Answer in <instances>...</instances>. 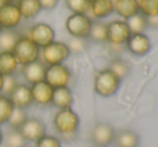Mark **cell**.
<instances>
[{"instance_id":"cell-26","label":"cell","mask_w":158,"mask_h":147,"mask_svg":"<svg viewBox=\"0 0 158 147\" xmlns=\"http://www.w3.org/2000/svg\"><path fill=\"white\" fill-rule=\"evenodd\" d=\"M108 68L110 70H112L115 75L118 76L121 79H124L125 77L129 75L130 73V65L127 61L123 59H119V57H115L112 61L110 62Z\"/></svg>"},{"instance_id":"cell-34","label":"cell","mask_w":158,"mask_h":147,"mask_svg":"<svg viewBox=\"0 0 158 147\" xmlns=\"http://www.w3.org/2000/svg\"><path fill=\"white\" fill-rule=\"evenodd\" d=\"M40 3H41L42 10L50 11L55 9L59 3V0H39Z\"/></svg>"},{"instance_id":"cell-23","label":"cell","mask_w":158,"mask_h":147,"mask_svg":"<svg viewBox=\"0 0 158 147\" xmlns=\"http://www.w3.org/2000/svg\"><path fill=\"white\" fill-rule=\"evenodd\" d=\"M87 39L93 42H96V43L106 42V24L99 21V20L93 21Z\"/></svg>"},{"instance_id":"cell-6","label":"cell","mask_w":158,"mask_h":147,"mask_svg":"<svg viewBox=\"0 0 158 147\" xmlns=\"http://www.w3.org/2000/svg\"><path fill=\"white\" fill-rule=\"evenodd\" d=\"M27 36L41 49L54 41L55 30L50 24L40 22L30 26Z\"/></svg>"},{"instance_id":"cell-31","label":"cell","mask_w":158,"mask_h":147,"mask_svg":"<svg viewBox=\"0 0 158 147\" xmlns=\"http://www.w3.org/2000/svg\"><path fill=\"white\" fill-rule=\"evenodd\" d=\"M87 38H77V37H71L69 39L68 46L69 50L71 53H82L87 49L88 46V41Z\"/></svg>"},{"instance_id":"cell-22","label":"cell","mask_w":158,"mask_h":147,"mask_svg":"<svg viewBox=\"0 0 158 147\" xmlns=\"http://www.w3.org/2000/svg\"><path fill=\"white\" fill-rule=\"evenodd\" d=\"M19 37L21 34L16 29L3 28L0 33V51H12Z\"/></svg>"},{"instance_id":"cell-11","label":"cell","mask_w":158,"mask_h":147,"mask_svg":"<svg viewBox=\"0 0 158 147\" xmlns=\"http://www.w3.org/2000/svg\"><path fill=\"white\" fill-rule=\"evenodd\" d=\"M130 30L125 21H112L106 24V42L112 44H125L130 36Z\"/></svg>"},{"instance_id":"cell-36","label":"cell","mask_w":158,"mask_h":147,"mask_svg":"<svg viewBox=\"0 0 158 147\" xmlns=\"http://www.w3.org/2000/svg\"><path fill=\"white\" fill-rule=\"evenodd\" d=\"M2 86H3V76L0 74V93L2 91Z\"/></svg>"},{"instance_id":"cell-24","label":"cell","mask_w":158,"mask_h":147,"mask_svg":"<svg viewBox=\"0 0 158 147\" xmlns=\"http://www.w3.org/2000/svg\"><path fill=\"white\" fill-rule=\"evenodd\" d=\"M6 147H25L26 141L19 129H9L3 135V142Z\"/></svg>"},{"instance_id":"cell-40","label":"cell","mask_w":158,"mask_h":147,"mask_svg":"<svg viewBox=\"0 0 158 147\" xmlns=\"http://www.w3.org/2000/svg\"><path fill=\"white\" fill-rule=\"evenodd\" d=\"M16 1H17V0H15V2H16Z\"/></svg>"},{"instance_id":"cell-19","label":"cell","mask_w":158,"mask_h":147,"mask_svg":"<svg viewBox=\"0 0 158 147\" xmlns=\"http://www.w3.org/2000/svg\"><path fill=\"white\" fill-rule=\"evenodd\" d=\"M114 12L123 19H129L139 12L137 0H114L113 1Z\"/></svg>"},{"instance_id":"cell-13","label":"cell","mask_w":158,"mask_h":147,"mask_svg":"<svg viewBox=\"0 0 158 147\" xmlns=\"http://www.w3.org/2000/svg\"><path fill=\"white\" fill-rule=\"evenodd\" d=\"M32 96V103L39 106H48L51 105L53 97L54 88L51 87L45 80L35 82L30 86Z\"/></svg>"},{"instance_id":"cell-32","label":"cell","mask_w":158,"mask_h":147,"mask_svg":"<svg viewBox=\"0 0 158 147\" xmlns=\"http://www.w3.org/2000/svg\"><path fill=\"white\" fill-rule=\"evenodd\" d=\"M35 147H61V143L57 137L44 134L35 142Z\"/></svg>"},{"instance_id":"cell-14","label":"cell","mask_w":158,"mask_h":147,"mask_svg":"<svg viewBox=\"0 0 158 147\" xmlns=\"http://www.w3.org/2000/svg\"><path fill=\"white\" fill-rule=\"evenodd\" d=\"M13 106L16 108L26 109L32 104V96L30 86L26 83H17L14 90L9 95Z\"/></svg>"},{"instance_id":"cell-35","label":"cell","mask_w":158,"mask_h":147,"mask_svg":"<svg viewBox=\"0 0 158 147\" xmlns=\"http://www.w3.org/2000/svg\"><path fill=\"white\" fill-rule=\"evenodd\" d=\"M148 21V27H158V15L146 17Z\"/></svg>"},{"instance_id":"cell-10","label":"cell","mask_w":158,"mask_h":147,"mask_svg":"<svg viewBox=\"0 0 158 147\" xmlns=\"http://www.w3.org/2000/svg\"><path fill=\"white\" fill-rule=\"evenodd\" d=\"M19 130L26 141L35 143L40 137L45 134L46 127L45 123L39 118L28 117Z\"/></svg>"},{"instance_id":"cell-4","label":"cell","mask_w":158,"mask_h":147,"mask_svg":"<svg viewBox=\"0 0 158 147\" xmlns=\"http://www.w3.org/2000/svg\"><path fill=\"white\" fill-rule=\"evenodd\" d=\"M70 54L71 52L67 43L54 40L44 48H41L39 60H41L46 66L56 65L63 64L70 56Z\"/></svg>"},{"instance_id":"cell-33","label":"cell","mask_w":158,"mask_h":147,"mask_svg":"<svg viewBox=\"0 0 158 147\" xmlns=\"http://www.w3.org/2000/svg\"><path fill=\"white\" fill-rule=\"evenodd\" d=\"M19 82L16 81L15 77L13 75H8V76H3V86H2V91H1V94L3 95H9L11 94L14 88L16 87V84Z\"/></svg>"},{"instance_id":"cell-25","label":"cell","mask_w":158,"mask_h":147,"mask_svg":"<svg viewBox=\"0 0 158 147\" xmlns=\"http://www.w3.org/2000/svg\"><path fill=\"white\" fill-rule=\"evenodd\" d=\"M125 22L128 25V28L131 34H139V33H144V30L148 28V21L146 16L138 12L137 14L132 15L129 19L125 20Z\"/></svg>"},{"instance_id":"cell-15","label":"cell","mask_w":158,"mask_h":147,"mask_svg":"<svg viewBox=\"0 0 158 147\" xmlns=\"http://www.w3.org/2000/svg\"><path fill=\"white\" fill-rule=\"evenodd\" d=\"M45 70L46 65L41 60H37V61L22 66V74H23L27 83H29L30 86L35 83V82L44 80Z\"/></svg>"},{"instance_id":"cell-1","label":"cell","mask_w":158,"mask_h":147,"mask_svg":"<svg viewBox=\"0 0 158 147\" xmlns=\"http://www.w3.org/2000/svg\"><path fill=\"white\" fill-rule=\"evenodd\" d=\"M53 126L61 139L69 141L75 139L80 126V118L72 108L58 109L53 118Z\"/></svg>"},{"instance_id":"cell-12","label":"cell","mask_w":158,"mask_h":147,"mask_svg":"<svg viewBox=\"0 0 158 147\" xmlns=\"http://www.w3.org/2000/svg\"><path fill=\"white\" fill-rule=\"evenodd\" d=\"M125 47L131 54L137 55V56H143L148 54L152 49V42L144 33L130 34L125 43Z\"/></svg>"},{"instance_id":"cell-16","label":"cell","mask_w":158,"mask_h":147,"mask_svg":"<svg viewBox=\"0 0 158 147\" xmlns=\"http://www.w3.org/2000/svg\"><path fill=\"white\" fill-rule=\"evenodd\" d=\"M73 102H74L73 93L68 86L54 89L51 105L58 109H64V108H70Z\"/></svg>"},{"instance_id":"cell-29","label":"cell","mask_w":158,"mask_h":147,"mask_svg":"<svg viewBox=\"0 0 158 147\" xmlns=\"http://www.w3.org/2000/svg\"><path fill=\"white\" fill-rule=\"evenodd\" d=\"M27 118H28V116L25 109L14 107V109H13L10 118H9V120L6 121V123H8L10 129H19L22 127V124L26 121Z\"/></svg>"},{"instance_id":"cell-39","label":"cell","mask_w":158,"mask_h":147,"mask_svg":"<svg viewBox=\"0 0 158 147\" xmlns=\"http://www.w3.org/2000/svg\"><path fill=\"white\" fill-rule=\"evenodd\" d=\"M2 30H3V27H2L1 23H0V33H1V32H2Z\"/></svg>"},{"instance_id":"cell-21","label":"cell","mask_w":158,"mask_h":147,"mask_svg":"<svg viewBox=\"0 0 158 147\" xmlns=\"http://www.w3.org/2000/svg\"><path fill=\"white\" fill-rule=\"evenodd\" d=\"M19 63L12 51H0V74L2 76L13 75Z\"/></svg>"},{"instance_id":"cell-28","label":"cell","mask_w":158,"mask_h":147,"mask_svg":"<svg viewBox=\"0 0 158 147\" xmlns=\"http://www.w3.org/2000/svg\"><path fill=\"white\" fill-rule=\"evenodd\" d=\"M138 9L144 16L158 15V0H137Z\"/></svg>"},{"instance_id":"cell-5","label":"cell","mask_w":158,"mask_h":147,"mask_svg":"<svg viewBox=\"0 0 158 147\" xmlns=\"http://www.w3.org/2000/svg\"><path fill=\"white\" fill-rule=\"evenodd\" d=\"M93 20L88 14L71 13L64 22V26L71 37L87 38L92 27Z\"/></svg>"},{"instance_id":"cell-3","label":"cell","mask_w":158,"mask_h":147,"mask_svg":"<svg viewBox=\"0 0 158 147\" xmlns=\"http://www.w3.org/2000/svg\"><path fill=\"white\" fill-rule=\"evenodd\" d=\"M41 49L30 39L27 35H21L15 43L12 52L16 59L19 65H26L39 60Z\"/></svg>"},{"instance_id":"cell-17","label":"cell","mask_w":158,"mask_h":147,"mask_svg":"<svg viewBox=\"0 0 158 147\" xmlns=\"http://www.w3.org/2000/svg\"><path fill=\"white\" fill-rule=\"evenodd\" d=\"M139 143V134L131 129H122L115 132L113 140V144L116 147H138Z\"/></svg>"},{"instance_id":"cell-20","label":"cell","mask_w":158,"mask_h":147,"mask_svg":"<svg viewBox=\"0 0 158 147\" xmlns=\"http://www.w3.org/2000/svg\"><path fill=\"white\" fill-rule=\"evenodd\" d=\"M16 4L21 15L25 20L35 19L42 11V7L39 0H17Z\"/></svg>"},{"instance_id":"cell-7","label":"cell","mask_w":158,"mask_h":147,"mask_svg":"<svg viewBox=\"0 0 158 147\" xmlns=\"http://www.w3.org/2000/svg\"><path fill=\"white\" fill-rule=\"evenodd\" d=\"M71 79V72L68 67L63 64L46 66L44 80L53 88L67 87Z\"/></svg>"},{"instance_id":"cell-27","label":"cell","mask_w":158,"mask_h":147,"mask_svg":"<svg viewBox=\"0 0 158 147\" xmlns=\"http://www.w3.org/2000/svg\"><path fill=\"white\" fill-rule=\"evenodd\" d=\"M13 109H14V106H13L10 97L0 93V126L6 123Z\"/></svg>"},{"instance_id":"cell-8","label":"cell","mask_w":158,"mask_h":147,"mask_svg":"<svg viewBox=\"0 0 158 147\" xmlns=\"http://www.w3.org/2000/svg\"><path fill=\"white\" fill-rule=\"evenodd\" d=\"M115 130L111 124L106 122H97L92 129L90 140L94 146L108 147L113 143Z\"/></svg>"},{"instance_id":"cell-18","label":"cell","mask_w":158,"mask_h":147,"mask_svg":"<svg viewBox=\"0 0 158 147\" xmlns=\"http://www.w3.org/2000/svg\"><path fill=\"white\" fill-rule=\"evenodd\" d=\"M114 12L113 0H92L89 12L96 20L106 19Z\"/></svg>"},{"instance_id":"cell-41","label":"cell","mask_w":158,"mask_h":147,"mask_svg":"<svg viewBox=\"0 0 158 147\" xmlns=\"http://www.w3.org/2000/svg\"><path fill=\"white\" fill-rule=\"evenodd\" d=\"M95 147H97V146H95Z\"/></svg>"},{"instance_id":"cell-30","label":"cell","mask_w":158,"mask_h":147,"mask_svg":"<svg viewBox=\"0 0 158 147\" xmlns=\"http://www.w3.org/2000/svg\"><path fill=\"white\" fill-rule=\"evenodd\" d=\"M92 0H66V7L71 13L88 14Z\"/></svg>"},{"instance_id":"cell-37","label":"cell","mask_w":158,"mask_h":147,"mask_svg":"<svg viewBox=\"0 0 158 147\" xmlns=\"http://www.w3.org/2000/svg\"><path fill=\"white\" fill-rule=\"evenodd\" d=\"M2 142H3V132H2L1 128H0V145L2 144Z\"/></svg>"},{"instance_id":"cell-38","label":"cell","mask_w":158,"mask_h":147,"mask_svg":"<svg viewBox=\"0 0 158 147\" xmlns=\"http://www.w3.org/2000/svg\"><path fill=\"white\" fill-rule=\"evenodd\" d=\"M9 2H15V0H0V4H2V3H9Z\"/></svg>"},{"instance_id":"cell-9","label":"cell","mask_w":158,"mask_h":147,"mask_svg":"<svg viewBox=\"0 0 158 147\" xmlns=\"http://www.w3.org/2000/svg\"><path fill=\"white\" fill-rule=\"evenodd\" d=\"M22 17L16 2L0 4V23L6 29H16L21 24Z\"/></svg>"},{"instance_id":"cell-2","label":"cell","mask_w":158,"mask_h":147,"mask_svg":"<svg viewBox=\"0 0 158 147\" xmlns=\"http://www.w3.org/2000/svg\"><path fill=\"white\" fill-rule=\"evenodd\" d=\"M122 79L109 68L96 73L94 78V90L98 95L110 97L118 91Z\"/></svg>"}]
</instances>
